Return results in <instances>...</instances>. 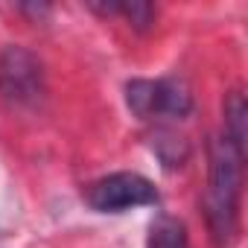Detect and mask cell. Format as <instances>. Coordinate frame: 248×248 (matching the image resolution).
I'll return each instance as SVG.
<instances>
[{
    "label": "cell",
    "mask_w": 248,
    "mask_h": 248,
    "mask_svg": "<svg viewBox=\"0 0 248 248\" xmlns=\"http://www.w3.org/2000/svg\"><path fill=\"white\" fill-rule=\"evenodd\" d=\"M242 161H245V152L236 149L225 135L210 143V178L204 193V213H207L210 233L219 245H228L236 233Z\"/></svg>",
    "instance_id": "1"
},
{
    "label": "cell",
    "mask_w": 248,
    "mask_h": 248,
    "mask_svg": "<svg viewBox=\"0 0 248 248\" xmlns=\"http://www.w3.org/2000/svg\"><path fill=\"white\" fill-rule=\"evenodd\" d=\"M47 93L41 62L27 47H6L0 53V96L12 108H35Z\"/></svg>",
    "instance_id": "2"
},
{
    "label": "cell",
    "mask_w": 248,
    "mask_h": 248,
    "mask_svg": "<svg viewBox=\"0 0 248 248\" xmlns=\"http://www.w3.org/2000/svg\"><path fill=\"white\" fill-rule=\"evenodd\" d=\"M126 102L140 120L187 117L193 111V93L181 79H132L126 85Z\"/></svg>",
    "instance_id": "3"
},
{
    "label": "cell",
    "mask_w": 248,
    "mask_h": 248,
    "mask_svg": "<svg viewBox=\"0 0 248 248\" xmlns=\"http://www.w3.org/2000/svg\"><path fill=\"white\" fill-rule=\"evenodd\" d=\"M85 199L99 213H126L132 207L158 204V190L149 178L138 172H114V175L93 181Z\"/></svg>",
    "instance_id": "4"
},
{
    "label": "cell",
    "mask_w": 248,
    "mask_h": 248,
    "mask_svg": "<svg viewBox=\"0 0 248 248\" xmlns=\"http://www.w3.org/2000/svg\"><path fill=\"white\" fill-rule=\"evenodd\" d=\"M149 248H190L184 225L172 216H158L149 225Z\"/></svg>",
    "instance_id": "5"
},
{
    "label": "cell",
    "mask_w": 248,
    "mask_h": 248,
    "mask_svg": "<svg viewBox=\"0 0 248 248\" xmlns=\"http://www.w3.org/2000/svg\"><path fill=\"white\" fill-rule=\"evenodd\" d=\"M245 114H248L245 96L239 91H233L225 102V138L242 152H245Z\"/></svg>",
    "instance_id": "6"
},
{
    "label": "cell",
    "mask_w": 248,
    "mask_h": 248,
    "mask_svg": "<svg viewBox=\"0 0 248 248\" xmlns=\"http://www.w3.org/2000/svg\"><path fill=\"white\" fill-rule=\"evenodd\" d=\"M117 12L126 15L138 32H146L152 27V21H155V9L149 3H140V0H135V3H114V15Z\"/></svg>",
    "instance_id": "7"
}]
</instances>
